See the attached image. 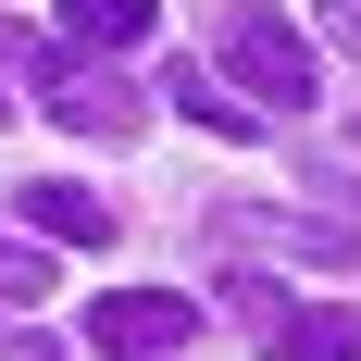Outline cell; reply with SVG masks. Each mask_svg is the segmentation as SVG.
<instances>
[{
    "label": "cell",
    "instance_id": "1",
    "mask_svg": "<svg viewBox=\"0 0 361 361\" xmlns=\"http://www.w3.org/2000/svg\"><path fill=\"white\" fill-rule=\"evenodd\" d=\"M212 75L250 87V112H312L324 100V50H312L287 13H262V0H237V13L212 25Z\"/></svg>",
    "mask_w": 361,
    "mask_h": 361
},
{
    "label": "cell",
    "instance_id": "2",
    "mask_svg": "<svg viewBox=\"0 0 361 361\" xmlns=\"http://www.w3.org/2000/svg\"><path fill=\"white\" fill-rule=\"evenodd\" d=\"M187 336H200V287H112L87 312V349H112V361H162Z\"/></svg>",
    "mask_w": 361,
    "mask_h": 361
},
{
    "label": "cell",
    "instance_id": "3",
    "mask_svg": "<svg viewBox=\"0 0 361 361\" xmlns=\"http://www.w3.org/2000/svg\"><path fill=\"white\" fill-rule=\"evenodd\" d=\"M37 87H50V125H75V137H137V87H125V75H100V63H50Z\"/></svg>",
    "mask_w": 361,
    "mask_h": 361
},
{
    "label": "cell",
    "instance_id": "4",
    "mask_svg": "<svg viewBox=\"0 0 361 361\" xmlns=\"http://www.w3.org/2000/svg\"><path fill=\"white\" fill-rule=\"evenodd\" d=\"M237 237H262V250H287V262H324V274H361V237L324 212H237Z\"/></svg>",
    "mask_w": 361,
    "mask_h": 361
},
{
    "label": "cell",
    "instance_id": "5",
    "mask_svg": "<svg viewBox=\"0 0 361 361\" xmlns=\"http://www.w3.org/2000/svg\"><path fill=\"white\" fill-rule=\"evenodd\" d=\"M262 349H274V361H361V312H349V299L274 312V324H262Z\"/></svg>",
    "mask_w": 361,
    "mask_h": 361
},
{
    "label": "cell",
    "instance_id": "6",
    "mask_svg": "<svg viewBox=\"0 0 361 361\" xmlns=\"http://www.w3.org/2000/svg\"><path fill=\"white\" fill-rule=\"evenodd\" d=\"M13 212H25L37 237H63V250H100L112 237V212L87 200V187H13Z\"/></svg>",
    "mask_w": 361,
    "mask_h": 361
},
{
    "label": "cell",
    "instance_id": "7",
    "mask_svg": "<svg viewBox=\"0 0 361 361\" xmlns=\"http://www.w3.org/2000/svg\"><path fill=\"white\" fill-rule=\"evenodd\" d=\"M149 0H63V50H137Z\"/></svg>",
    "mask_w": 361,
    "mask_h": 361
},
{
    "label": "cell",
    "instance_id": "8",
    "mask_svg": "<svg viewBox=\"0 0 361 361\" xmlns=\"http://www.w3.org/2000/svg\"><path fill=\"white\" fill-rule=\"evenodd\" d=\"M162 87H175V112H187V125H200V137H250V125H262L250 100H224V87H200V63H175V75H162Z\"/></svg>",
    "mask_w": 361,
    "mask_h": 361
},
{
    "label": "cell",
    "instance_id": "9",
    "mask_svg": "<svg viewBox=\"0 0 361 361\" xmlns=\"http://www.w3.org/2000/svg\"><path fill=\"white\" fill-rule=\"evenodd\" d=\"M37 299H50V262H37V250H13V237H0V312H37Z\"/></svg>",
    "mask_w": 361,
    "mask_h": 361
},
{
    "label": "cell",
    "instance_id": "10",
    "mask_svg": "<svg viewBox=\"0 0 361 361\" xmlns=\"http://www.w3.org/2000/svg\"><path fill=\"white\" fill-rule=\"evenodd\" d=\"M0 63H13V75H50L63 50H50V37H25V25H0Z\"/></svg>",
    "mask_w": 361,
    "mask_h": 361
},
{
    "label": "cell",
    "instance_id": "11",
    "mask_svg": "<svg viewBox=\"0 0 361 361\" xmlns=\"http://www.w3.org/2000/svg\"><path fill=\"white\" fill-rule=\"evenodd\" d=\"M324 37H336V50H361V0H324Z\"/></svg>",
    "mask_w": 361,
    "mask_h": 361
}]
</instances>
